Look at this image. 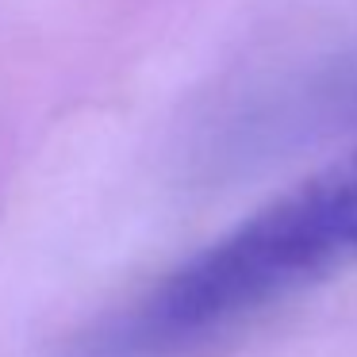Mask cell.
<instances>
[{"label":"cell","instance_id":"cell-1","mask_svg":"<svg viewBox=\"0 0 357 357\" xmlns=\"http://www.w3.org/2000/svg\"><path fill=\"white\" fill-rule=\"evenodd\" d=\"M349 261H357V150L196 250L73 357H181Z\"/></svg>","mask_w":357,"mask_h":357},{"label":"cell","instance_id":"cell-2","mask_svg":"<svg viewBox=\"0 0 357 357\" xmlns=\"http://www.w3.org/2000/svg\"><path fill=\"white\" fill-rule=\"evenodd\" d=\"M307 119H357V62L334 70L303 100Z\"/></svg>","mask_w":357,"mask_h":357}]
</instances>
